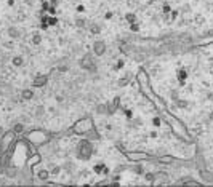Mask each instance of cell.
I'll list each match as a JSON object with an SVG mask.
<instances>
[{"label":"cell","mask_w":213,"mask_h":187,"mask_svg":"<svg viewBox=\"0 0 213 187\" xmlns=\"http://www.w3.org/2000/svg\"><path fill=\"white\" fill-rule=\"evenodd\" d=\"M93 154V147L90 144V141H80L77 146V158L78 160H90V157Z\"/></svg>","instance_id":"6da1fadb"},{"label":"cell","mask_w":213,"mask_h":187,"mask_svg":"<svg viewBox=\"0 0 213 187\" xmlns=\"http://www.w3.org/2000/svg\"><path fill=\"white\" fill-rule=\"evenodd\" d=\"M83 10H85V8H83L82 5H78V7H77V11H83Z\"/></svg>","instance_id":"8d00e7d4"},{"label":"cell","mask_w":213,"mask_h":187,"mask_svg":"<svg viewBox=\"0 0 213 187\" xmlns=\"http://www.w3.org/2000/svg\"><path fill=\"white\" fill-rule=\"evenodd\" d=\"M75 27H78V29H83V27H87V19L85 18H75Z\"/></svg>","instance_id":"2e32d148"},{"label":"cell","mask_w":213,"mask_h":187,"mask_svg":"<svg viewBox=\"0 0 213 187\" xmlns=\"http://www.w3.org/2000/svg\"><path fill=\"white\" fill-rule=\"evenodd\" d=\"M208 122H213V110L210 112V115H208Z\"/></svg>","instance_id":"836d02e7"},{"label":"cell","mask_w":213,"mask_h":187,"mask_svg":"<svg viewBox=\"0 0 213 187\" xmlns=\"http://www.w3.org/2000/svg\"><path fill=\"white\" fill-rule=\"evenodd\" d=\"M3 134H5V128L0 126V136H3Z\"/></svg>","instance_id":"e575fe53"},{"label":"cell","mask_w":213,"mask_h":187,"mask_svg":"<svg viewBox=\"0 0 213 187\" xmlns=\"http://www.w3.org/2000/svg\"><path fill=\"white\" fill-rule=\"evenodd\" d=\"M211 163H213V157H211Z\"/></svg>","instance_id":"f35d334b"},{"label":"cell","mask_w":213,"mask_h":187,"mask_svg":"<svg viewBox=\"0 0 213 187\" xmlns=\"http://www.w3.org/2000/svg\"><path fill=\"white\" fill-rule=\"evenodd\" d=\"M29 139H31V143H34L35 146H40L43 143H47L48 141V134L47 133H43V131H31L29 134Z\"/></svg>","instance_id":"3957f363"},{"label":"cell","mask_w":213,"mask_h":187,"mask_svg":"<svg viewBox=\"0 0 213 187\" xmlns=\"http://www.w3.org/2000/svg\"><path fill=\"white\" fill-rule=\"evenodd\" d=\"M61 169H63V168L58 166V165H52V168H50V174H55V176H56V174L61 173Z\"/></svg>","instance_id":"d6986e66"},{"label":"cell","mask_w":213,"mask_h":187,"mask_svg":"<svg viewBox=\"0 0 213 187\" xmlns=\"http://www.w3.org/2000/svg\"><path fill=\"white\" fill-rule=\"evenodd\" d=\"M119 179H120V178L117 176V174H114V176H112V181H119Z\"/></svg>","instance_id":"d590c367"},{"label":"cell","mask_w":213,"mask_h":187,"mask_svg":"<svg viewBox=\"0 0 213 187\" xmlns=\"http://www.w3.org/2000/svg\"><path fill=\"white\" fill-rule=\"evenodd\" d=\"M34 98V90H31V88H24L21 91V99L22 101H31Z\"/></svg>","instance_id":"ba28073f"},{"label":"cell","mask_w":213,"mask_h":187,"mask_svg":"<svg viewBox=\"0 0 213 187\" xmlns=\"http://www.w3.org/2000/svg\"><path fill=\"white\" fill-rule=\"evenodd\" d=\"M45 82H47V77H42V75H40V78H37L34 85H35V87H40V85H42V83H45Z\"/></svg>","instance_id":"d4e9b609"},{"label":"cell","mask_w":213,"mask_h":187,"mask_svg":"<svg viewBox=\"0 0 213 187\" xmlns=\"http://www.w3.org/2000/svg\"><path fill=\"white\" fill-rule=\"evenodd\" d=\"M3 45H5V48H8V50H11V48H13V47H15V43H13V42H11V40H8V42H5Z\"/></svg>","instance_id":"83f0119b"},{"label":"cell","mask_w":213,"mask_h":187,"mask_svg":"<svg viewBox=\"0 0 213 187\" xmlns=\"http://www.w3.org/2000/svg\"><path fill=\"white\" fill-rule=\"evenodd\" d=\"M130 29L135 31V32H138V31H139V26L136 24V22H131V24H130Z\"/></svg>","instance_id":"4316f807"},{"label":"cell","mask_w":213,"mask_h":187,"mask_svg":"<svg viewBox=\"0 0 213 187\" xmlns=\"http://www.w3.org/2000/svg\"><path fill=\"white\" fill-rule=\"evenodd\" d=\"M74 2H78V0H74Z\"/></svg>","instance_id":"ab89813d"},{"label":"cell","mask_w":213,"mask_h":187,"mask_svg":"<svg viewBox=\"0 0 213 187\" xmlns=\"http://www.w3.org/2000/svg\"><path fill=\"white\" fill-rule=\"evenodd\" d=\"M204 21H205V19H204V16H202V15H197V16H195V22H199V24H202Z\"/></svg>","instance_id":"f1b7e54d"},{"label":"cell","mask_w":213,"mask_h":187,"mask_svg":"<svg viewBox=\"0 0 213 187\" xmlns=\"http://www.w3.org/2000/svg\"><path fill=\"white\" fill-rule=\"evenodd\" d=\"M173 2H181V0H173Z\"/></svg>","instance_id":"74e56055"},{"label":"cell","mask_w":213,"mask_h":187,"mask_svg":"<svg viewBox=\"0 0 213 187\" xmlns=\"http://www.w3.org/2000/svg\"><path fill=\"white\" fill-rule=\"evenodd\" d=\"M93 53L96 56H103L106 53V43L103 40H96L93 43Z\"/></svg>","instance_id":"277c9868"},{"label":"cell","mask_w":213,"mask_h":187,"mask_svg":"<svg viewBox=\"0 0 213 187\" xmlns=\"http://www.w3.org/2000/svg\"><path fill=\"white\" fill-rule=\"evenodd\" d=\"M133 171L136 173V174H143V173H144V168L138 165V166H135V168H133Z\"/></svg>","instance_id":"484cf974"},{"label":"cell","mask_w":213,"mask_h":187,"mask_svg":"<svg viewBox=\"0 0 213 187\" xmlns=\"http://www.w3.org/2000/svg\"><path fill=\"white\" fill-rule=\"evenodd\" d=\"M56 69H58V72L64 74V72H69V66H67V64H59Z\"/></svg>","instance_id":"44dd1931"},{"label":"cell","mask_w":213,"mask_h":187,"mask_svg":"<svg viewBox=\"0 0 213 187\" xmlns=\"http://www.w3.org/2000/svg\"><path fill=\"white\" fill-rule=\"evenodd\" d=\"M32 43H34V45H40V43H42V35H40L38 32H35V34L32 35Z\"/></svg>","instance_id":"e0dca14e"},{"label":"cell","mask_w":213,"mask_h":187,"mask_svg":"<svg viewBox=\"0 0 213 187\" xmlns=\"http://www.w3.org/2000/svg\"><path fill=\"white\" fill-rule=\"evenodd\" d=\"M125 19L131 24V22L136 21V16H135V13H127V15H125Z\"/></svg>","instance_id":"7402d4cb"},{"label":"cell","mask_w":213,"mask_h":187,"mask_svg":"<svg viewBox=\"0 0 213 187\" xmlns=\"http://www.w3.org/2000/svg\"><path fill=\"white\" fill-rule=\"evenodd\" d=\"M181 13H183V15H188V13H191V5H189V3H184V5H183Z\"/></svg>","instance_id":"cb8c5ba5"},{"label":"cell","mask_w":213,"mask_h":187,"mask_svg":"<svg viewBox=\"0 0 213 187\" xmlns=\"http://www.w3.org/2000/svg\"><path fill=\"white\" fill-rule=\"evenodd\" d=\"M7 34L10 38H13V40H16V38H21V31L18 29L16 26H10L7 29Z\"/></svg>","instance_id":"52a82bcc"},{"label":"cell","mask_w":213,"mask_h":187,"mask_svg":"<svg viewBox=\"0 0 213 187\" xmlns=\"http://www.w3.org/2000/svg\"><path fill=\"white\" fill-rule=\"evenodd\" d=\"M95 112H96L98 115H108V104H103V103L96 104V107H95Z\"/></svg>","instance_id":"30bf717a"},{"label":"cell","mask_w":213,"mask_h":187,"mask_svg":"<svg viewBox=\"0 0 213 187\" xmlns=\"http://www.w3.org/2000/svg\"><path fill=\"white\" fill-rule=\"evenodd\" d=\"M80 67L83 71H87V72H90V74H95L98 71V67H96V64L92 61V54H85L82 58V61H80Z\"/></svg>","instance_id":"7a4b0ae2"},{"label":"cell","mask_w":213,"mask_h":187,"mask_svg":"<svg viewBox=\"0 0 213 187\" xmlns=\"http://www.w3.org/2000/svg\"><path fill=\"white\" fill-rule=\"evenodd\" d=\"M48 178H50V169H45V168H42V169H38V171H37V179H40L42 182H45V181H48Z\"/></svg>","instance_id":"9c48e42d"},{"label":"cell","mask_w":213,"mask_h":187,"mask_svg":"<svg viewBox=\"0 0 213 187\" xmlns=\"http://www.w3.org/2000/svg\"><path fill=\"white\" fill-rule=\"evenodd\" d=\"M11 64H13L15 67H21V66H24V58H22V56H15V58L11 59Z\"/></svg>","instance_id":"4fadbf2b"},{"label":"cell","mask_w":213,"mask_h":187,"mask_svg":"<svg viewBox=\"0 0 213 187\" xmlns=\"http://www.w3.org/2000/svg\"><path fill=\"white\" fill-rule=\"evenodd\" d=\"M45 112H47L45 106H37V107H35V112H34V115H35L37 118H42V117L45 115Z\"/></svg>","instance_id":"5bb4252c"},{"label":"cell","mask_w":213,"mask_h":187,"mask_svg":"<svg viewBox=\"0 0 213 187\" xmlns=\"http://www.w3.org/2000/svg\"><path fill=\"white\" fill-rule=\"evenodd\" d=\"M175 103H176V106H178V107H181V109H183V107H184V109H186V107H188V101H183V99H176Z\"/></svg>","instance_id":"603a6c76"},{"label":"cell","mask_w":213,"mask_h":187,"mask_svg":"<svg viewBox=\"0 0 213 187\" xmlns=\"http://www.w3.org/2000/svg\"><path fill=\"white\" fill-rule=\"evenodd\" d=\"M115 67H117V69H120V67H123V61H122V59H120V61H117V66H115Z\"/></svg>","instance_id":"1f68e13d"},{"label":"cell","mask_w":213,"mask_h":187,"mask_svg":"<svg viewBox=\"0 0 213 187\" xmlns=\"http://www.w3.org/2000/svg\"><path fill=\"white\" fill-rule=\"evenodd\" d=\"M144 179L148 181V182L152 184L154 181H155V173H144Z\"/></svg>","instance_id":"ac0fdd59"},{"label":"cell","mask_w":213,"mask_h":187,"mask_svg":"<svg viewBox=\"0 0 213 187\" xmlns=\"http://www.w3.org/2000/svg\"><path fill=\"white\" fill-rule=\"evenodd\" d=\"M200 179H204V182H207V184H213V171L200 169Z\"/></svg>","instance_id":"8992f818"},{"label":"cell","mask_w":213,"mask_h":187,"mask_svg":"<svg viewBox=\"0 0 213 187\" xmlns=\"http://www.w3.org/2000/svg\"><path fill=\"white\" fill-rule=\"evenodd\" d=\"M56 103H63V101H64V96L63 94H56Z\"/></svg>","instance_id":"f546056e"},{"label":"cell","mask_w":213,"mask_h":187,"mask_svg":"<svg viewBox=\"0 0 213 187\" xmlns=\"http://www.w3.org/2000/svg\"><path fill=\"white\" fill-rule=\"evenodd\" d=\"M88 31L92 32L93 35H99V34H101V24H98V22H90Z\"/></svg>","instance_id":"8fae6325"},{"label":"cell","mask_w":213,"mask_h":187,"mask_svg":"<svg viewBox=\"0 0 213 187\" xmlns=\"http://www.w3.org/2000/svg\"><path fill=\"white\" fill-rule=\"evenodd\" d=\"M130 77H131L130 74H127V75L123 77V78H120V80H119V87H125V85L130 82Z\"/></svg>","instance_id":"ffe728a7"},{"label":"cell","mask_w":213,"mask_h":187,"mask_svg":"<svg viewBox=\"0 0 213 187\" xmlns=\"http://www.w3.org/2000/svg\"><path fill=\"white\" fill-rule=\"evenodd\" d=\"M152 123L155 125V126H159V125H160V120H159V118H157V117H155V118H154V120H152Z\"/></svg>","instance_id":"d6a6232c"},{"label":"cell","mask_w":213,"mask_h":187,"mask_svg":"<svg viewBox=\"0 0 213 187\" xmlns=\"http://www.w3.org/2000/svg\"><path fill=\"white\" fill-rule=\"evenodd\" d=\"M186 75H188V74H186V71H181V72H179V80H184V78H186Z\"/></svg>","instance_id":"4dcf8cb0"},{"label":"cell","mask_w":213,"mask_h":187,"mask_svg":"<svg viewBox=\"0 0 213 187\" xmlns=\"http://www.w3.org/2000/svg\"><path fill=\"white\" fill-rule=\"evenodd\" d=\"M7 169H5V176L7 178H15V176H18V171H16V168L13 165H8V166H5Z\"/></svg>","instance_id":"7c38bea8"},{"label":"cell","mask_w":213,"mask_h":187,"mask_svg":"<svg viewBox=\"0 0 213 187\" xmlns=\"http://www.w3.org/2000/svg\"><path fill=\"white\" fill-rule=\"evenodd\" d=\"M15 134H21V133H24V125L22 123H15L13 125V130H11Z\"/></svg>","instance_id":"9a60e30c"},{"label":"cell","mask_w":213,"mask_h":187,"mask_svg":"<svg viewBox=\"0 0 213 187\" xmlns=\"http://www.w3.org/2000/svg\"><path fill=\"white\" fill-rule=\"evenodd\" d=\"M168 179H170L168 173H165V171H157V173H155V181H154L152 184H154V185H157V184H167Z\"/></svg>","instance_id":"5b68a950"}]
</instances>
